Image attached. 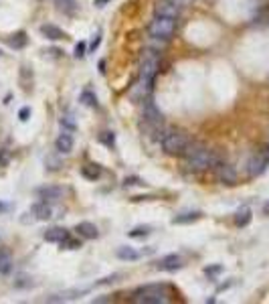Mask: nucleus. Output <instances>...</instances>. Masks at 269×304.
Wrapping results in <instances>:
<instances>
[{
  "instance_id": "obj_1",
  "label": "nucleus",
  "mask_w": 269,
  "mask_h": 304,
  "mask_svg": "<svg viewBox=\"0 0 269 304\" xmlns=\"http://www.w3.org/2000/svg\"><path fill=\"white\" fill-rule=\"evenodd\" d=\"M184 156L188 158V171H192V173L211 171V168H216L218 162H221L216 152L211 150V148H205V146H192L190 144Z\"/></svg>"
},
{
  "instance_id": "obj_2",
  "label": "nucleus",
  "mask_w": 269,
  "mask_h": 304,
  "mask_svg": "<svg viewBox=\"0 0 269 304\" xmlns=\"http://www.w3.org/2000/svg\"><path fill=\"white\" fill-rule=\"evenodd\" d=\"M160 71V57L154 51H146L144 57H142V63H140V77H138V90H140V95L146 97L150 93L154 86V79Z\"/></svg>"
},
{
  "instance_id": "obj_3",
  "label": "nucleus",
  "mask_w": 269,
  "mask_h": 304,
  "mask_svg": "<svg viewBox=\"0 0 269 304\" xmlns=\"http://www.w3.org/2000/svg\"><path fill=\"white\" fill-rule=\"evenodd\" d=\"M160 146L170 156H184L190 146V140L182 130H168L160 140Z\"/></svg>"
},
{
  "instance_id": "obj_4",
  "label": "nucleus",
  "mask_w": 269,
  "mask_h": 304,
  "mask_svg": "<svg viewBox=\"0 0 269 304\" xmlns=\"http://www.w3.org/2000/svg\"><path fill=\"white\" fill-rule=\"evenodd\" d=\"M168 286L166 284H148L134 292V302L140 304H164L168 302Z\"/></svg>"
},
{
  "instance_id": "obj_5",
  "label": "nucleus",
  "mask_w": 269,
  "mask_h": 304,
  "mask_svg": "<svg viewBox=\"0 0 269 304\" xmlns=\"http://www.w3.org/2000/svg\"><path fill=\"white\" fill-rule=\"evenodd\" d=\"M176 21L178 19H172V16L154 14L152 23H150V27H148L150 37H152V39H160V41H168L176 32Z\"/></svg>"
},
{
  "instance_id": "obj_6",
  "label": "nucleus",
  "mask_w": 269,
  "mask_h": 304,
  "mask_svg": "<svg viewBox=\"0 0 269 304\" xmlns=\"http://www.w3.org/2000/svg\"><path fill=\"white\" fill-rule=\"evenodd\" d=\"M182 2L180 0H158L156 6H154V14L160 16H172V19H178L180 12H182Z\"/></svg>"
},
{
  "instance_id": "obj_7",
  "label": "nucleus",
  "mask_w": 269,
  "mask_h": 304,
  "mask_svg": "<svg viewBox=\"0 0 269 304\" xmlns=\"http://www.w3.org/2000/svg\"><path fill=\"white\" fill-rule=\"evenodd\" d=\"M144 122H148L152 128H158L162 124V114L156 108L154 101H150V99H146V106H144Z\"/></svg>"
},
{
  "instance_id": "obj_8",
  "label": "nucleus",
  "mask_w": 269,
  "mask_h": 304,
  "mask_svg": "<svg viewBox=\"0 0 269 304\" xmlns=\"http://www.w3.org/2000/svg\"><path fill=\"white\" fill-rule=\"evenodd\" d=\"M216 179L221 181L223 184H235V182H237V171H235L231 164L218 162V166H216Z\"/></svg>"
},
{
  "instance_id": "obj_9",
  "label": "nucleus",
  "mask_w": 269,
  "mask_h": 304,
  "mask_svg": "<svg viewBox=\"0 0 269 304\" xmlns=\"http://www.w3.org/2000/svg\"><path fill=\"white\" fill-rule=\"evenodd\" d=\"M267 168V160L263 154H253L247 162V175L249 177H259L261 173H265Z\"/></svg>"
},
{
  "instance_id": "obj_10",
  "label": "nucleus",
  "mask_w": 269,
  "mask_h": 304,
  "mask_svg": "<svg viewBox=\"0 0 269 304\" xmlns=\"http://www.w3.org/2000/svg\"><path fill=\"white\" fill-rule=\"evenodd\" d=\"M182 268V260L180 256H176V253H168V256H164L158 264V270H162V272H176V270Z\"/></svg>"
},
{
  "instance_id": "obj_11",
  "label": "nucleus",
  "mask_w": 269,
  "mask_h": 304,
  "mask_svg": "<svg viewBox=\"0 0 269 304\" xmlns=\"http://www.w3.org/2000/svg\"><path fill=\"white\" fill-rule=\"evenodd\" d=\"M30 211H32V215L37 217V221H47V219L53 217V209H51V205H49V201L35 203V205L30 207Z\"/></svg>"
},
{
  "instance_id": "obj_12",
  "label": "nucleus",
  "mask_w": 269,
  "mask_h": 304,
  "mask_svg": "<svg viewBox=\"0 0 269 304\" xmlns=\"http://www.w3.org/2000/svg\"><path fill=\"white\" fill-rule=\"evenodd\" d=\"M55 148L59 154H69L73 150V136L67 130H63V134H59L57 140H55Z\"/></svg>"
},
{
  "instance_id": "obj_13",
  "label": "nucleus",
  "mask_w": 269,
  "mask_h": 304,
  "mask_svg": "<svg viewBox=\"0 0 269 304\" xmlns=\"http://www.w3.org/2000/svg\"><path fill=\"white\" fill-rule=\"evenodd\" d=\"M37 195L43 201H59V199H63L65 191L61 187H41V189H37Z\"/></svg>"
},
{
  "instance_id": "obj_14",
  "label": "nucleus",
  "mask_w": 269,
  "mask_h": 304,
  "mask_svg": "<svg viewBox=\"0 0 269 304\" xmlns=\"http://www.w3.org/2000/svg\"><path fill=\"white\" fill-rule=\"evenodd\" d=\"M43 238L47 242H51V243H61L63 240L69 238V231H67L65 227H51V229H47Z\"/></svg>"
},
{
  "instance_id": "obj_15",
  "label": "nucleus",
  "mask_w": 269,
  "mask_h": 304,
  "mask_svg": "<svg viewBox=\"0 0 269 304\" xmlns=\"http://www.w3.org/2000/svg\"><path fill=\"white\" fill-rule=\"evenodd\" d=\"M75 229L79 231L81 238H85V240H95L97 238V227L91 221H81V223H77Z\"/></svg>"
},
{
  "instance_id": "obj_16",
  "label": "nucleus",
  "mask_w": 269,
  "mask_h": 304,
  "mask_svg": "<svg viewBox=\"0 0 269 304\" xmlns=\"http://www.w3.org/2000/svg\"><path fill=\"white\" fill-rule=\"evenodd\" d=\"M203 217V213L200 211H188V213H180L172 219L174 225H184V223H192V221H198V219Z\"/></svg>"
},
{
  "instance_id": "obj_17",
  "label": "nucleus",
  "mask_w": 269,
  "mask_h": 304,
  "mask_svg": "<svg viewBox=\"0 0 269 304\" xmlns=\"http://www.w3.org/2000/svg\"><path fill=\"white\" fill-rule=\"evenodd\" d=\"M41 32L49 39V41H59V39H65V32L59 29V27H55V25H43L41 27Z\"/></svg>"
},
{
  "instance_id": "obj_18",
  "label": "nucleus",
  "mask_w": 269,
  "mask_h": 304,
  "mask_svg": "<svg viewBox=\"0 0 269 304\" xmlns=\"http://www.w3.org/2000/svg\"><path fill=\"white\" fill-rule=\"evenodd\" d=\"M117 258L124 260V262H136L140 258V253L130 245H122V247H117Z\"/></svg>"
},
{
  "instance_id": "obj_19",
  "label": "nucleus",
  "mask_w": 269,
  "mask_h": 304,
  "mask_svg": "<svg viewBox=\"0 0 269 304\" xmlns=\"http://www.w3.org/2000/svg\"><path fill=\"white\" fill-rule=\"evenodd\" d=\"M251 223V209L249 207H241L237 213H235V225L237 227H245Z\"/></svg>"
},
{
  "instance_id": "obj_20",
  "label": "nucleus",
  "mask_w": 269,
  "mask_h": 304,
  "mask_svg": "<svg viewBox=\"0 0 269 304\" xmlns=\"http://www.w3.org/2000/svg\"><path fill=\"white\" fill-rule=\"evenodd\" d=\"M27 32L25 30H19V32H14V35H10L8 37V45L12 47V49H23V47H27Z\"/></svg>"
},
{
  "instance_id": "obj_21",
  "label": "nucleus",
  "mask_w": 269,
  "mask_h": 304,
  "mask_svg": "<svg viewBox=\"0 0 269 304\" xmlns=\"http://www.w3.org/2000/svg\"><path fill=\"white\" fill-rule=\"evenodd\" d=\"M81 175L87 181H97L99 177H102V168H99L97 164H87V166L81 168Z\"/></svg>"
},
{
  "instance_id": "obj_22",
  "label": "nucleus",
  "mask_w": 269,
  "mask_h": 304,
  "mask_svg": "<svg viewBox=\"0 0 269 304\" xmlns=\"http://www.w3.org/2000/svg\"><path fill=\"white\" fill-rule=\"evenodd\" d=\"M10 268H12V256H10V251L0 249V274H8Z\"/></svg>"
},
{
  "instance_id": "obj_23",
  "label": "nucleus",
  "mask_w": 269,
  "mask_h": 304,
  "mask_svg": "<svg viewBox=\"0 0 269 304\" xmlns=\"http://www.w3.org/2000/svg\"><path fill=\"white\" fill-rule=\"evenodd\" d=\"M150 231H152V229H150L148 225H140V227H134L128 235H130V238H134V240H138V238H146V235H150Z\"/></svg>"
},
{
  "instance_id": "obj_24",
  "label": "nucleus",
  "mask_w": 269,
  "mask_h": 304,
  "mask_svg": "<svg viewBox=\"0 0 269 304\" xmlns=\"http://www.w3.org/2000/svg\"><path fill=\"white\" fill-rule=\"evenodd\" d=\"M81 101H83L85 106H89V108H95V106H97V97H95V93H91L89 90H85V91L81 93Z\"/></svg>"
},
{
  "instance_id": "obj_25",
  "label": "nucleus",
  "mask_w": 269,
  "mask_h": 304,
  "mask_svg": "<svg viewBox=\"0 0 269 304\" xmlns=\"http://www.w3.org/2000/svg\"><path fill=\"white\" fill-rule=\"evenodd\" d=\"M61 247H63V249H79V247H81V242H79V240H73L71 235H69L67 240L61 242Z\"/></svg>"
},
{
  "instance_id": "obj_26",
  "label": "nucleus",
  "mask_w": 269,
  "mask_h": 304,
  "mask_svg": "<svg viewBox=\"0 0 269 304\" xmlns=\"http://www.w3.org/2000/svg\"><path fill=\"white\" fill-rule=\"evenodd\" d=\"M61 126H63L65 130H69V132H73V130L77 128V124H75V120H73L71 116H63V118H61Z\"/></svg>"
},
{
  "instance_id": "obj_27",
  "label": "nucleus",
  "mask_w": 269,
  "mask_h": 304,
  "mask_svg": "<svg viewBox=\"0 0 269 304\" xmlns=\"http://www.w3.org/2000/svg\"><path fill=\"white\" fill-rule=\"evenodd\" d=\"M45 164H47L49 171H59V168H61V160L57 156H47Z\"/></svg>"
},
{
  "instance_id": "obj_28",
  "label": "nucleus",
  "mask_w": 269,
  "mask_h": 304,
  "mask_svg": "<svg viewBox=\"0 0 269 304\" xmlns=\"http://www.w3.org/2000/svg\"><path fill=\"white\" fill-rule=\"evenodd\" d=\"M223 272V266H209V268H205V274L209 276V278H215V276H218V274H221Z\"/></svg>"
},
{
  "instance_id": "obj_29",
  "label": "nucleus",
  "mask_w": 269,
  "mask_h": 304,
  "mask_svg": "<svg viewBox=\"0 0 269 304\" xmlns=\"http://www.w3.org/2000/svg\"><path fill=\"white\" fill-rule=\"evenodd\" d=\"M8 160H10V154H8V150H0V166H6L8 164Z\"/></svg>"
},
{
  "instance_id": "obj_30",
  "label": "nucleus",
  "mask_w": 269,
  "mask_h": 304,
  "mask_svg": "<svg viewBox=\"0 0 269 304\" xmlns=\"http://www.w3.org/2000/svg\"><path fill=\"white\" fill-rule=\"evenodd\" d=\"M83 55H85V43H77V47H75V57L79 59Z\"/></svg>"
},
{
  "instance_id": "obj_31",
  "label": "nucleus",
  "mask_w": 269,
  "mask_h": 304,
  "mask_svg": "<svg viewBox=\"0 0 269 304\" xmlns=\"http://www.w3.org/2000/svg\"><path fill=\"white\" fill-rule=\"evenodd\" d=\"M28 116H30V108H21V112H19L21 122H27V120H28Z\"/></svg>"
},
{
  "instance_id": "obj_32",
  "label": "nucleus",
  "mask_w": 269,
  "mask_h": 304,
  "mask_svg": "<svg viewBox=\"0 0 269 304\" xmlns=\"http://www.w3.org/2000/svg\"><path fill=\"white\" fill-rule=\"evenodd\" d=\"M124 184H126V187H134V184H140V179L138 177H130V179L124 181Z\"/></svg>"
},
{
  "instance_id": "obj_33",
  "label": "nucleus",
  "mask_w": 269,
  "mask_h": 304,
  "mask_svg": "<svg viewBox=\"0 0 269 304\" xmlns=\"http://www.w3.org/2000/svg\"><path fill=\"white\" fill-rule=\"evenodd\" d=\"M108 134V136H102V140L108 144V146H113V134L111 132H106Z\"/></svg>"
},
{
  "instance_id": "obj_34",
  "label": "nucleus",
  "mask_w": 269,
  "mask_h": 304,
  "mask_svg": "<svg viewBox=\"0 0 269 304\" xmlns=\"http://www.w3.org/2000/svg\"><path fill=\"white\" fill-rule=\"evenodd\" d=\"M99 41H102V39H99V35H95V39H93V43H91V47H89V49H91V51H95V49L99 47Z\"/></svg>"
},
{
  "instance_id": "obj_35",
  "label": "nucleus",
  "mask_w": 269,
  "mask_h": 304,
  "mask_svg": "<svg viewBox=\"0 0 269 304\" xmlns=\"http://www.w3.org/2000/svg\"><path fill=\"white\" fill-rule=\"evenodd\" d=\"M263 215H269V199L265 201V205H263Z\"/></svg>"
},
{
  "instance_id": "obj_36",
  "label": "nucleus",
  "mask_w": 269,
  "mask_h": 304,
  "mask_svg": "<svg viewBox=\"0 0 269 304\" xmlns=\"http://www.w3.org/2000/svg\"><path fill=\"white\" fill-rule=\"evenodd\" d=\"M263 156H265V160H267V164H269V148L263 152Z\"/></svg>"
},
{
  "instance_id": "obj_37",
  "label": "nucleus",
  "mask_w": 269,
  "mask_h": 304,
  "mask_svg": "<svg viewBox=\"0 0 269 304\" xmlns=\"http://www.w3.org/2000/svg\"><path fill=\"white\" fill-rule=\"evenodd\" d=\"M6 209V205H2V203H0V211H4Z\"/></svg>"
},
{
  "instance_id": "obj_38",
  "label": "nucleus",
  "mask_w": 269,
  "mask_h": 304,
  "mask_svg": "<svg viewBox=\"0 0 269 304\" xmlns=\"http://www.w3.org/2000/svg\"><path fill=\"white\" fill-rule=\"evenodd\" d=\"M180 2H182V4H187V2H188V0H180Z\"/></svg>"
},
{
  "instance_id": "obj_39",
  "label": "nucleus",
  "mask_w": 269,
  "mask_h": 304,
  "mask_svg": "<svg viewBox=\"0 0 269 304\" xmlns=\"http://www.w3.org/2000/svg\"><path fill=\"white\" fill-rule=\"evenodd\" d=\"M2 55H4V53H2V49H0V57H2Z\"/></svg>"
}]
</instances>
